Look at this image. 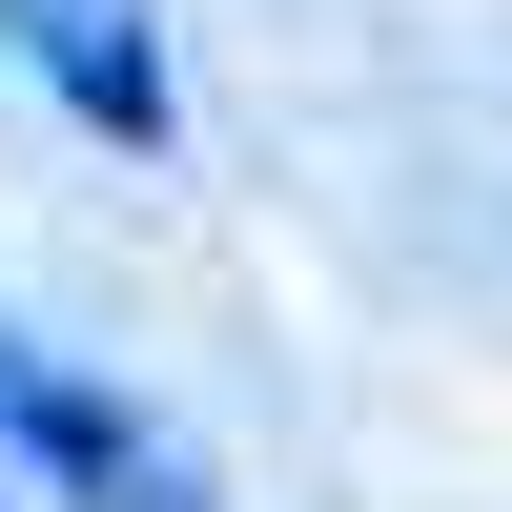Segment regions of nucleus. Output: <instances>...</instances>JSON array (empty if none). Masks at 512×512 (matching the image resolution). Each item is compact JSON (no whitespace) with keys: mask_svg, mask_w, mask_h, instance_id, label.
<instances>
[{"mask_svg":"<svg viewBox=\"0 0 512 512\" xmlns=\"http://www.w3.org/2000/svg\"><path fill=\"white\" fill-rule=\"evenodd\" d=\"M0 451H21V472L62 492V512H226V492L185 472V451L144 431V410L103 390V369H62V349H21V328H0Z\"/></svg>","mask_w":512,"mask_h":512,"instance_id":"nucleus-1","label":"nucleus"},{"mask_svg":"<svg viewBox=\"0 0 512 512\" xmlns=\"http://www.w3.org/2000/svg\"><path fill=\"white\" fill-rule=\"evenodd\" d=\"M0 41H21V82H41V103H82L103 144H164V123H185L144 0H0Z\"/></svg>","mask_w":512,"mask_h":512,"instance_id":"nucleus-2","label":"nucleus"}]
</instances>
